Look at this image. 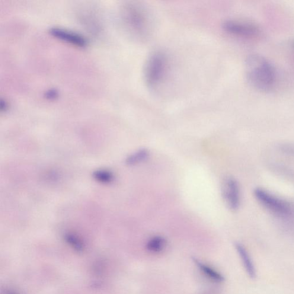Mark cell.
Segmentation results:
<instances>
[{
  "label": "cell",
  "mask_w": 294,
  "mask_h": 294,
  "mask_svg": "<svg viewBox=\"0 0 294 294\" xmlns=\"http://www.w3.org/2000/svg\"><path fill=\"white\" fill-rule=\"evenodd\" d=\"M246 75L252 87L262 92H270L277 81L276 68L266 57L258 54L249 55L246 60Z\"/></svg>",
  "instance_id": "obj_1"
},
{
  "label": "cell",
  "mask_w": 294,
  "mask_h": 294,
  "mask_svg": "<svg viewBox=\"0 0 294 294\" xmlns=\"http://www.w3.org/2000/svg\"><path fill=\"white\" fill-rule=\"evenodd\" d=\"M254 197L265 209L279 218L289 219L294 215V207L289 201L276 196L263 188L257 187Z\"/></svg>",
  "instance_id": "obj_2"
},
{
  "label": "cell",
  "mask_w": 294,
  "mask_h": 294,
  "mask_svg": "<svg viewBox=\"0 0 294 294\" xmlns=\"http://www.w3.org/2000/svg\"><path fill=\"white\" fill-rule=\"evenodd\" d=\"M167 56L162 51H156L149 56L145 66V81L150 88H155L161 84L167 73Z\"/></svg>",
  "instance_id": "obj_3"
},
{
  "label": "cell",
  "mask_w": 294,
  "mask_h": 294,
  "mask_svg": "<svg viewBox=\"0 0 294 294\" xmlns=\"http://www.w3.org/2000/svg\"><path fill=\"white\" fill-rule=\"evenodd\" d=\"M126 18L129 28L136 36L143 38L148 36L150 28L148 13L143 6L130 4L127 6Z\"/></svg>",
  "instance_id": "obj_4"
},
{
  "label": "cell",
  "mask_w": 294,
  "mask_h": 294,
  "mask_svg": "<svg viewBox=\"0 0 294 294\" xmlns=\"http://www.w3.org/2000/svg\"><path fill=\"white\" fill-rule=\"evenodd\" d=\"M223 30L233 37L246 39H256L261 37V29L251 22L240 20H228L223 22Z\"/></svg>",
  "instance_id": "obj_5"
},
{
  "label": "cell",
  "mask_w": 294,
  "mask_h": 294,
  "mask_svg": "<svg viewBox=\"0 0 294 294\" xmlns=\"http://www.w3.org/2000/svg\"><path fill=\"white\" fill-rule=\"evenodd\" d=\"M222 196L229 208L237 210L240 205V188L239 182L233 177H228L223 182Z\"/></svg>",
  "instance_id": "obj_6"
},
{
  "label": "cell",
  "mask_w": 294,
  "mask_h": 294,
  "mask_svg": "<svg viewBox=\"0 0 294 294\" xmlns=\"http://www.w3.org/2000/svg\"><path fill=\"white\" fill-rule=\"evenodd\" d=\"M50 33L60 39L76 46H85L87 44V40L83 35L65 28L52 27Z\"/></svg>",
  "instance_id": "obj_7"
},
{
  "label": "cell",
  "mask_w": 294,
  "mask_h": 294,
  "mask_svg": "<svg viewBox=\"0 0 294 294\" xmlns=\"http://www.w3.org/2000/svg\"><path fill=\"white\" fill-rule=\"evenodd\" d=\"M235 247L243 263L246 271L251 278L256 277V271L250 257L245 248L241 244L236 243Z\"/></svg>",
  "instance_id": "obj_8"
},
{
  "label": "cell",
  "mask_w": 294,
  "mask_h": 294,
  "mask_svg": "<svg viewBox=\"0 0 294 294\" xmlns=\"http://www.w3.org/2000/svg\"><path fill=\"white\" fill-rule=\"evenodd\" d=\"M193 260L194 262V263L200 268V270L202 271V273L204 274H205L207 277L210 278V279L216 281V282H222L223 281L225 280V278L222 275L217 273L216 271L213 270V268H210L209 266H207V265L204 264L202 262L198 260L196 257H193Z\"/></svg>",
  "instance_id": "obj_9"
},
{
  "label": "cell",
  "mask_w": 294,
  "mask_h": 294,
  "mask_svg": "<svg viewBox=\"0 0 294 294\" xmlns=\"http://www.w3.org/2000/svg\"><path fill=\"white\" fill-rule=\"evenodd\" d=\"M149 151L145 148L140 149L128 156L126 164L129 165H135L145 161L149 156Z\"/></svg>",
  "instance_id": "obj_10"
},
{
  "label": "cell",
  "mask_w": 294,
  "mask_h": 294,
  "mask_svg": "<svg viewBox=\"0 0 294 294\" xmlns=\"http://www.w3.org/2000/svg\"><path fill=\"white\" fill-rule=\"evenodd\" d=\"M166 241L162 236H155L149 239L147 244V249L152 253H158L164 250L165 247Z\"/></svg>",
  "instance_id": "obj_11"
},
{
  "label": "cell",
  "mask_w": 294,
  "mask_h": 294,
  "mask_svg": "<svg viewBox=\"0 0 294 294\" xmlns=\"http://www.w3.org/2000/svg\"><path fill=\"white\" fill-rule=\"evenodd\" d=\"M64 238L67 243L71 246L76 251L78 252L84 251L85 244L78 236L72 233H66Z\"/></svg>",
  "instance_id": "obj_12"
},
{
  "label": "cell",
  "mask_w": 294,
  "mask_h": 294,
  "mask_svg": "<svg viewBox=\"0 0 294 294\" xmlns=\"http://www.w3.org/2000/svg\"><path fill=\"white\" fill-rule=\"evenodd\" d=\"M94 180L100 183L109 184L112 182L114 175L112 172L107 170H97L93 172Z\"/></svg>",
  "instance_id": "obj_13"
},
{
  "label": "cell",
  "mask_w": 294,
  "mask_h": 294,
  "mask_svg": "<svg viewBox=\"0 0 294 294\" xmlns=\"http://www.w3.org/2000/svg\"><path fill=\"white\" fill-rule=\"evenodd\" d=\"M47 97L50 98H55L57 95V92L55 91L50 90L49 92H47Z\"/></svg>",
  "instance_id": "obj_14"
},
{
  "label": "cell",
  "mask_w": 294,
  "mask_h": 294,
  "mask_svg": "<svg viewBox=\"0 0 294 294\" xmlns=\"http://www.w3.org/2000/svg\"><path fill=\"white\" fill-rule=\"evenodd\" d=\"M5 294H18L15 293V292H9L5 293Z\"/></svg>",
  "instance_id": "obj_15"
}]
</instances>
